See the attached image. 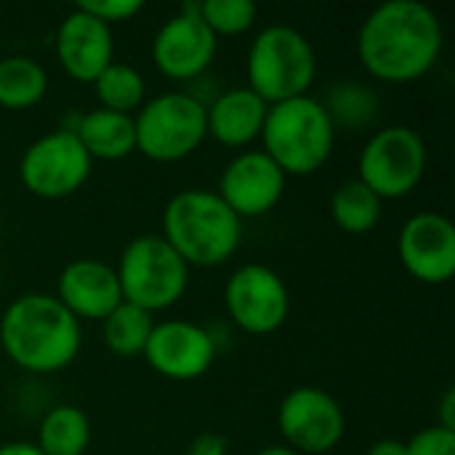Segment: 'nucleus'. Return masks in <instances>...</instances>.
I'll list each match as a JSON object with an SVG mask.
<instances>
[{"label":"nucleus","instance_id":"f257e3e1","mask_svg":"<svg viewBox=\"0 0 455 455\" xmlns=\"http://www.w3.org/2000/svg\"><path fill=\"white\" fill-rule=\"evenodd\" d=\"M443 45V21L421 0H387L365 16L357 32L360 64L381 83L424 77L437 64Z\"/></svg>","mask_w":455,"mask_h":455},{"label":"nucleus","instance_id":"393cba45","mask_svg":"<svg viewBox=\"0 0 455 455\" xmlns=\"http://www.w3.org/2000/svg\"><path fill=\"white\" fill-rule=\"evenodd\" d=\"M333 128L349 125V128H363L368 125L376 112H379V96L373 88L357 80H341L331 88L328 99L323 101Z\"/></svg>","mask_w":455,"mask_h":455},{"label":"nucleus","instance_id":"ddd939ff","mask_svg":"<svg viewBox=\"0 0 455 455\" xmlns=\"http://www.w3.org/2000/svg\"><path fill=\"white\" fill-rule=\"evenodd\" d=\"M285 184L288 176L264 149H243L224 165L216 195L240 219H256L277 208Z\"/></svg>","mask_w":455,"mask_h":455},{"label":"nucleus","instance_id":"4468645a","mask_svg":"<svg viewBox=\"0 0 455 455\" xmlns=\"http://www.w3.org/2000/svg\"><path fill=\"white\" fill-rule=\"evenodd\" d=\"M147 365L171 381H195L205 376L216 360V339L208 328L189 320L155 323L144 347Z\"/></svg>","mask_w":455,"mask_h":455},{"label":"nucleus","instance_id":"4be33fe9","mask_svg":"<svg viewBox=\"0 0 455 455\" xmlns=\"http://www.w3.org/2000/svg\"><path fill=\"white\" fill-rule=\"evenodd\" d=\"M384 213V200L368 189L360 179H349L336 187L331 197V216L347 235H368L379 227Z\"/></svg>","mask_w":455,"mask_h":455},{"label":"nucleus","instance_id":"dca6fc26","mask_svg":"<svg viewBox=\"0 0 455 455\" xmlns=\"http://www.w3.org/2000/svg\"><path fill=\"white\" fill-rule=\"evenodd\" d=\"M56 59L77 83H93L115 61L112 27L75 5L56 29Z\"/></svg>","mask_w":455,"mask_h":455},{"label":"nucleus","instance_id":"423d86ee","mask_svg":"<svg viewBox=\"0 0 455 455\" xmlns=\"http://www.w3.org/2000/svg\"><path fill=\"white\" fill-rule=\"evenodd\" d=\"M123 301L155 315L181 301L189 285L187 261L165 243L163 235L133 237L115 267Z\"/></svg>","mask_w":455,"mask_h":455},{"label":"nucleus","instance_id":"0eeeda50","mask_svg":"<svg viewBox=\"0 0 455 455\" xmlns=\"http://www.w3.org/2000/svg\"><path fill=\"white\" fill-rule=\"evenodd\" d=\"M136 152L155 163H179L208 139L205 101L187 91L147 99L133 115Z\"/></svg>","mask_w":455,"mask_h":455},{"label":"nucleus","instance_id":"2eb2a0df","mask_svg":"<svg viewBox=\"0 0 455 455\" xmlns=\"http://www.w3.org/2000/svg\"><path fill=\"white\" fill-rule=\"evenodd\" d=\"M397 253L411 277L427 285H443L455 275V227L445 213H413L400 235Z\"/></svg>","mask_w":455,"mask_h":455},{"label":"nucleus","instance_id":"39448f33","mask_svg":"<svg viewBox=\"0 0 455 455\" xmlns=\"http://www.w3.org/2000/svg\"><path fill=\"white\" fill-rule=\"evenodd\" d=\"M317 77V53L304 32L288 24L264 27L248 51V88L267 104L307 96Z\"/></svg>","mask_w":455,"mask_h":455},{"label":"nucleus","instance_id":"7ed1b4c3","mask_svg":"<svg viewBox=\"0 0 455 455\" xmlns=\"http://www.w3.org/2000/svg\"><path fill=\"white\" fill-rule=\"evenodd\" d=\"M163 237L187 267H219L243 243V219L213 189H184L163 211Z\"/></svg>","mask_w":455,"mask_h":455},{"label":"nucleus","instance_id":"9d476101","mask_svg":"<svg viewBox=\"0 0 455 455\" xmlns=\"http://www.w3.org/2000/svg\"><path fill=\"white\" fill-rule=\"evenodd\" d=\"M224 304L229 320L251 336H269L280 331L291 315L285 280L264 264L237 267L224 285Z\"/></svg>","mask_w":455,"mask_h":455},{"label":"nucleus","instance_id":"b1692460","mask_svg":"<svg viewBox=\"0 0 455 455\" xmlns=\"http://www.w3.org/2000/svg\"><path fill=\"white\" fill-rule=\"evenodd\" d=\"M155 315L123 301L115 312H109L101 320V336L109 352L120 357H136L144 355V347L155 328Z\"/></svg>","mask_w":455,"mask_h":455},{"label":"nucleus","instance_id":"f3484780","mask_svg":"<svg viewBox=\"0 0 455 455\" xmlns=\"http://www.w3.org/2000/svg\"><path fill=\"white\" fill-rule=\"evenodd\" d=\"M56 299L77 320H104L123 304L115 267L99 259L69 261L59 275Z\"/></svg>","mask_w":455,"mask_h":455},{"label":"nucleus","instance_id":"f03ea898","mask_svg":"<svg viewBox=\"0 0 455 455\" xmlns=\"http://www.w3.org/2000/svg\"><path fill=\"white\" fill-rule=\"evenodd\" d=\"M0 347L21 371L59 373L77 360L83 328L56 296L21 293L0 317Z\"/></svg>","mask_w":455,"mask_h":455},{"label":"nucleus","instance_id":"1a4fd4ad","mask_svg":"<svg viewBox=\"0 0 455 455\" xmlns=\"http://www.w3.org/2000/svg\"><path fill=\"white\" fill-rule=\"evenodd\" d=\"M93 173V160L72 131H48L37 136L19 160V179L27 192L43 200L75 195Z\"/></svg>","mask_w":455,"mask_h":455},{"label":"nucleus","instance_id":"7c9ffc66","mask_svg":"<svg viewBox=\"0 0 455 455\" xmlns=\"http://www.w3.org/2000/svg\"><path fill=\"white\" fill-rule=\"evenodd\" d=\"M368 455H408V451H405V443L400 440H379L371 445Z\"/></svg>","mask_w":455,"mask_h":455},{"label":"nucleus","instance_id":"c85d7f7f","mask_svg":"<svg viewBox=\"0 0 455 455\" xmlns=\"http://www.w3.org/2000/svg\"><path fill=\"white\" fill-rule=\"evenodd\" d=\"M229 453V443H227V437H221V435H216V432H203V435H197L192 443H189V448H187V453L184 455H227Z\"/></svg>","mask_w":455,"mask_h":455},{"label":"nucleus","instance_id":"aec40b11","mask_svg":"<svg viewBox=\"0 0 455 455\" xmlns=\"http://www.w3.org/2000/svg\"><path fill=\"white\" fill-rule=\"evenodd\" d=\"M48 91L45 67L24 53L0 59V107L5 109H32L43 101Z\"/></svg>","mask_w":455,"mask_h":455},{"label":"nucleus","instance_id":"20e7f679","mask_svg":"<svg viewBox=\"0 0 455 455\" xmlns=\"http://www.w3.org/2000/svg\"><path fill=\"white\" fill-rule=\"evenodd\" d=\"M259 139L285 176H309L331 160L336 128L323 101L307 93L269 104Z\"/></svg>","mask_w":455,"mask_h":455},{"label":"nucleus","instance_id":"a878e982","mask_svg":"<svg viewBox=\"0 0 455 455\" xmlns=\"http://www.w3.org/2000/svg\"><path fill=\"white\" fill-rule=\"evenodd\" d=\"M197 11L208 29L219 35H243L259 19V5L253 0H203Z\"/></svg>","mask_w":455,"mask_h":455},{"label":"nucleus","instance_id":"f8f14e48","mask_svg":"<svg viewBox=\"0 0 455 455\" xmlns=\"http://www.w3.org/2000/svg\"><path fill=\"white\" fill-rule=\"evenodd\" d=\"M216 48L219 37L203 21L197 3H184L155 32L152 61L171 80H192L211 67Z\"/></svg>","mask_w":455,"mask_h":455},{"label":"nucleus","instance_id":"c756f323","mask_svg":"<svg viewBox=\"0 0 455 455\" xmlns=\"http://www.w3.org/2000/svg\"><path fill=\"white\" fill-rule=\"evenodd\" d=\"M437 427L443 429H451L455 432V389L448 387L440 397V405H437Z\"/></svg>","mask_w":455,"mask_h":455},{"label":"nucleus","instance_id":"412c9836","mask_svg":"<svg viewBox=\"0 0 455 455\" xmlns=\"http://www.w3.org/2000/svg\"><path fill=\"white\" fill-rule=\"evenodd\" d=\"M35 445L43 455H85L91 445V421L77 405H56L43 416Z\"/></svg>","mask_w":455,"mask_h":455},{"label":"nucleus","instance_id":"9b49d317","mask_svg":"<svg viewBox=\"0 0 455 455\" xmlns=\"http://www.w3.org/2000/svg\"><path fill=\"white\" fill-rule=\"evenodd\" d=\"M277 427L285 445L299 455H323L333 451L347 432L344 408L320 387H296L277 411Z\"/></svg>","mask_w":455,"mask_h":455},{"label":"nucleus","instance_id":"2f4dec72","mask_svg":"<svg viewBox=\"0 0 455 455\" xmlns=\"http://www.w3.org/2000/svg\"><path fill=\"white\" fill-rule=\"evenodd\" d=\"M0 455H43V451L35 443L16 440V443H3L0 445Z\"/></svg>","mask_w":455,"mask_h":455},{"label":"nucleus","instance_id":"cd10ccee","mask_svg":"<svg viewBox=\"0 0 455 455\" xmlns=\"http://www.w3.org/2000/svg\"><path fill=\"white\" fill-rule=\"evenodd\" d=\"M85 13L96 16L99 21L104 24H120V21H128L131 16L141 13L144 3L141 0H83L77 3Z\"/></svg>","mask_w":455,"mask_h":455},{"label":"nucleus","instance_id":"6e6552de","mask_svg":"<svg viewBox=\"0 0 455 455\" xmlns=\"http://www.w3.org/2000/svg\"><path fill=\"white\" fill-rule=\"evenodd\" d=\"M427 173V144L408 125L379 128L363 147L357 179L381 200L408 197Z\"/></svg>","mask_w":455,"mask_h":455},{"label":"nucleus","instance_id":"473e14b6","mask_svg":"<svg viewBox=\"0 0 455 455\" xmlns=\"http://www.w3.org/2000/svg\"><path fill=\"white\" fill-rule=\"evenodd\" d=\"M256 455H299L293 448H288V445H267V448H261Z\"/></svg>","mask_w":455,"mask_h":455},{"label":"nucleus","instance_id":"6ab92c4d","mask_svg":"<svg viewBox=\"0 0 455 455\" xmlns=\"http://www.w3.org/2000/svg\"><path fill=\"white\" fill-rule=\"evenodd\" d=\"M72 133L80 139L91 160H123L136 152L133 115H120L96 107L77 117Z\"/></svg>","mask_w":455,"mask_h":455},{"label":"nucleus","instance_id":"bb28decb","mask_svg":"<svg viewBox=\"0 0 455 455\" xmlns=\"http://www.w3.org/2000/svg\"><path fill=\"white\" fill-rule=\"evenodd\" d=\"M408 455H455V432L443 427H427L405 443Z\"/></svg>","mask_w":455,"mask_h":455},{"label":"nucleus","instance_id":"a211bd4d","mask_svg":"<svg viewBox=\"0 0 455 455\" xmlns=\"http://www.w3.org/2000/svg\"><path fill=\"white\" fill-rule=\"evenodd\" d=\"M269 104L256 96L248 85L221 91L211 104H205L208 136L232 149H248L264 128Z\"/></svg>","mask_w":455,"mask_h":455},{"label":"nucleus","instance_id":"5701e85b","mask_svg":"<svg viewBox=\"0 0 455 455\" xmlns=\"http://www.w3.org/2000/svg\"><path fill=\"white\" fill-rule=\"evenodd\" d=\"M91 85L96 91L101 109H109V112L136 115L139 107L147 101L144 75L125 61H112Z\"/></svg>","mask_w":455,"mask_h":455}]
</instances>
